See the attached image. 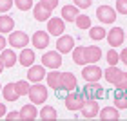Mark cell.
<instances>
[{
	"label": "cell",
	"mask_w": 127,
	"mask_h": 121,
	"mask_svg": "<svg viewBox=\"0 0 127 121\" xmlns=\"http://www.w3.org/2000/svg\"><path fill=\"white\" fill-rule=\"evenodd\" d=\"M64 103H65V108L69 112H80L85 103V96L82 92H76V90H71L67 92V96L64 98Z\"/></svg>",
	"instance_id": "6da1fadb"
},
{
	"label": "cell",
	"mask_w": 127,
	"mask_h": 121,
	"mask_svg": "<svg viewBox=\"0 0 127 121\" xmlns=\"http://www.w3.org/2000/svg\"><path fill=\"white\" fill-rule=\"evenodd\" d=\"M29 100L31 103H34V105H44L45 101H47V87L42 83H33L31 89H29Z\"/></svg>",
	"instance_id": "7a4b0ae2"
},
{
	"label": "cell",
	"mask_w": 127,
	"mask_h": 121,
	"mask_svg": "<svg viewBox=\"0 0 127 121\" xmlns=\"http://www.w3.org/2000/svg\"><path fill=\"white\" fill-rule=\"evenodd\" d=\"M102 76H103L102 67H98L96 63H87V65H84V69H82V78H84L87 83L100 81Z\"/></svg>",
	"instance_id": "3957f363"
},
{
	"label": "cell",
	"mask_w": 127,
	"mask_h": 121,
	"mask_svg": "<svg viewBox=\"0 0 127 121\" xmlns=\"http://www.w3.org/2000/svg\"><path fill=\"white\" fill-rule=\"evenodd\" d=\"M7 43L13 49H24V47H27V43H29V36H27L24 31H15L13 29V31L9 33Z\"/></svg>",
	"instance_id": "277c9868"
},
{
	"label": "cell",
	"mask_w": 127,
	"mask_h": 121,
	"mask_svg": "<svg viewBox=\"0 0 127 121\" xmlns=\"http://www.w3.org/2000/svg\"><path fill=\"white\" fill-rule=\"evenodd\" d=\"M42 65L45 69H60L62 67V54L58 51H47L42 54Z\"/></svg>",
	"instance_id": "5b68a950"
},
{
	"label": "cell",
	"mask_w": 127,
	"mask_h": 121,
	"mask_svg": "<svg viewBox=\"0 0 127 121\" xmlns=\"http://www.w3.org/2000/svg\"><path fill=\"white\" fill-rule=\"evenodd\" d=\"M96 18L102 22V24H114L116 20V9H113L111 5H100L96 9Z\"/></svg>",
	"instance_id": "8992f818"
},
{
	"label": "cell",
	"mask_w": 127,
	"mask_h": 121,
	"mask_svg": "<svg viewBox=\"0 0 127 121\" xmlns=\"http://www.w3.org/2000/svg\"><path fill=\"white\" fill-rule=\"evenodd\" d=\"M47 33H49V36H56V38L65 33V22H64V18L51 16L47 20Z\"/></svg>",
	"instance_id": "52a82bcc"
},
{
	"label": "cell",
	"mask_w": 127,
	"mask_h": 121,
	"mask_svg": "<svg viewBox=\"0 0 127 121\" xmlns=\"http://www.w3.org/2000/svg\"><path fill=\"white\" fill-rule=\"evenodd\" d=\"M105 40L109 42L111 47H120V45L125 42V31L122 29V27H113L111 31H107Z\"/></svg>",
	"instance_id": "ba28073f"
},
{
	"label": "cell",
	"mask_w": 127,
	"mask_h": 121,
	"mask_svg": "<svg viewBox=\"0 0 127 121\" xmlns=\"http://www.w3.org/2000/svg\"><path fill=\"white\" fill-rule=\"evenodd\" d=\"M82 118L85 119H93L98 116V112H100V105H98V100H95V98H89V100H85L84 107H82Z\"/></svg>",
	"instance_id": "9c48e42d"
},
{
	"label": "cell",
	"mask_w": 127,
	"mask_h": 121,
	"mask_svg": "<svg viewBox=\"0 0 127 121\" xmlns=\"http://www.w3.org/2000/svg\"><path fill=\"white\" fill-rule=\"evenodd\" d=\"M74 49V38L69 36V34H60L58 40H56V51L60 54H67Z\"/></svg>",
	"instance_id": "30bf717a"
},
{
	"label": "cell",
	"mask_w": 127,
	"mask_h": 121,
	"mask_svg": "<svg viewBox=\"0 0 127 121\" xmlns=\"http://www.w3.org/2000/svg\"><path fill=\"white\" fill-rule=\"evenodd\" d=\"M31 43L34 49H45L49 47V33L47 31H34L31 36Z\"/></svg>",
	"instance_id": "8fae6325"
},
{
	"label": "cell",
	"mask_w": 127,
	"mask_h": 121,
	"mask_svg": "<svg viewBox=\"0 0 127 121\" xmlns=\"http://www.w3.org/2000/svg\"><path fill=\"white\" fill-rule=\"evenodd\" d=\"M60 85H62V90H65V92L76 90V87H78L76 76L73 72H60Z\"/></svg>",
	"instance_id": "7c38bea8"
},
{
	"label": "cell",
	"mask_w": 127,
	"mask_h": 121,
	"mask_svg": "<svg viewBox=\"0 0 127 121\" xmlns=\"http://www.w3.org/2000/svg\"><path fill=\"white\" fill-rule=\"evenodd\" d=\"M84 56H85V65L98 63L102 60V49L98 45H87V47H84Z\"/></svg>",
	"instance_id": "4fadbf2b"
},
{
	"label": "cell",
	"mask_w": 127,
	"mask_h": 121,
	"mask_svg": "<svg viewBox=\"0 0 127 121\" xmlns=\"http://www.w3.org/2000/svg\"><path fill=\"white\" fill-rule=\"evenodd\" d=\"M45 69H44V65H33L27 69V80H29L31 83H38V81H42V80L45 78Z\"/></svg>",
	"instance_id": "5bb4252c"
},
{
	"label": "cell",
	"mask_w": 127,
	"mask_h": 121,
	"mask_svg": "<svg viewBox=\"0 0 127 121\" xmlns=\"http://www.w3.org/2000/svg\"><path fill=\"white\" fill-rule=\"evenodd\" d=\"M51 13H53V11L49 7H45L42 2L33 5V16H34V20H38V22H47L51 18Z\"/></svg>",
	"instance_id": "9a60e30c"
},
{
	"label": "cell",
	"mask_w": 127,
	"mask_h": 121,
	"mask_svg": "<svg viewBox=\"0 0 127 121\" xmlns=\"http://www.w3.org/2000/svg\"><path fill=\"white\" fill-rule=\"evenodd\" d=\"M0 60H2L5 69H9V67H15V63L18 61V54H15V49H7L5 47L2 53H0Z\"/></svg>",
	"instance_id": "2e32d148"
},
{
	"label": "cell",
	"mask_w": 127,
	"mask_h": 121,
	"mask_svg": "<svg viewBox=\"0 0 127 121\" xmlns=\"http://www.w3.org/2000/svg\"><path fill=\"white\" fill-rule=\"evenodd\" d=\"M20 119H26V121H33L38 118V110H36V105L34 103H27L20 108Z\"/></svg>",
	"instance_id": "e0dca14e"
},
{
	"label": "cell",
	"mask_w": 127,
	"mask_h": 121,
	"mask_svg": "<svg viewBox=\"0 0 127 121\" xmlns=\"http://www.w3.org/2000/svg\"><path fill=\"white\" fill-rule=\"evenodd\" d=\"M122 72H124V71H120L118 65H109L105 71H103V78H105V81H107V83L114 85V83H116L118 80H120Z\"/></svg>",
	"instance_id": "ac0fdd59"
},
{
	"label": "cell",
	"mask_w": 127,
	"mask_h": 121,
	"mask_svg": "<svg viewBox=\"0 0 127 121\" xmlns=\"http://www.w3.org/2000/svg\"><path fill=\"white\" fill-rule=\"evenodd\" d=\"M45 81H47V87L53 89V90H62V85H60V71H56V69H53L51 72L45 74Z\"/></svg>",
	"instance_id": "d6986e66"
},
{
	"label": "cell",
	"mask_w": 127,
	"mask_h": 121,
	"mask_svg": "<svg viewBox=\"0 0 127 121\" xmlns=\"http://www.w3.org/2000/svg\"><path fill=\"white\" fill-rule=\"evenodd\" d=\"M80 15V9L74 4H67L62 7V18L64 22H74V18Z\"/></svg>",
	"instance_id": "ffe728a7"
},
{
	"label": "cell",
	"mask_w": 127,
	"mask_h": 121,
	"mask_svg": "<svg viewBox=\"0 0 127 121\" xmlns=\"http://www.w3.org/2000/svg\"><path fill=\"white\" fill-rule=\"evenodd\" d=\"M18 63H20V65H24V67H31L34 63V51L24 47L20 51V54H18Z\"/></svg>",
	"instance_id": "44dd1931"
},
{
	"label": "cell",
	"mask_w": 127,
	"mask_h": 121,
	"mask_svg": "<svg viewBox=\"0 0 127 121\" xmlns=\"http://www.w3.org/2000/svg\"><path fill=\"white\" fill-rule=\"evenodd\" d=\"M13 29H15V20L9 15L2 13L0 15V34H9Z\"/></svg>",
	"instance_id": "7402d4cb"
},
{
	"label": "cell",
	"mask_w": 127,
	"mask_h": 121,
	"mask_svg": "<svg viewBox=\"0 0 127 121\" xmlns=\"http://www.w3.org/2000/svg\"><path fill=\"white\" fill-rule=\"evenodd\" d=\"M2 96H4L5 101H16V100L20 98V94H18L16 89H15V83L4 85V87H2Z\"/></svg>",
	"instance_id": "603a6c76"
},
{
	"label": "cell",
	"mask_w": 127,
	"mask_h": 121,
	"mask_svg": "<svg viewBox=\"0 0 127 121\" xmlns=\"http://www.w3.org/2000/svg\"><path fill=\"white\" fill-rule=\"evenodd\" d=\"M107 31L103 29V25H91L89 27V38L93 42H100V40H105Z\"/></svg>",
	"instance_id": "cb8c5ba5"
},
{
	"label": "cell",
	"mask_w": 127,
	"mask_h": 121,
	"mask_svg": "<svg viewBox=\"0 0 127 121\" xmlns=\"http://www.w3.org/2000/svg\"><path fill=\"white\" fill-rule=\"evenodd\" d=\"M38 118L40 119H49V121H55L56 118H58V112H56L55 107L51 105H44L42 110H38Z\"/></svg>",
	"instance_id": "d4e9b609"
},
{
	"label": "cell",
	"mask_w": 127,
	"mask_h": 121,
	"mask_svg": "<svg viewBox=\"0 0 127 121\" xmlns=\"http://www.w3.org/2000/svg\"><path fill=\"white\" fill-rule=\"evenodd\" d=\"M98 118L100 119H120V112L116 107H103L98 112Z\"/></svg>",
	"instance_id": "484cf974"
},
{
	"label": "cell",
	"mask_w": 127,
	"mask_h": 121,
	"mask_svg": "<svg viewBox=\"0 0 127 121\" xmlns=\"http://www.w3.org/2000/svg\"><path fill=\"white\" fill-rule=\"evenodd\" d=\"M114 107L118 110L127 108V90H116L114 92Z\"/></svg>",
	"instance_id": "4316f807"
},
{
	"label": "cell",
	"mask_w": 127,
	"mask_h": 121,
	"mask_svg": "<svg viewBox=\"0 0 127 121\" xmlns=\"http://www.w3.org/2000/svg\"><path fill=\"white\" fill-rule=\"evenodd\" d=\"M74 24H76V27L78 29H82V31H85V29H89L91 27V18L87 15H84V13H80L76 18H74Z\"/></svg>",
	"instance_id": "83f0119b"
},
{
	"label": "cell",
	"mask_w": 127,
	"mask_h": 121,
	"mask_svg": "<svg viewBox=\"0 0 127 121\" xmlns=\"http://www.w3.org/2000/svg\"><path fill=\"white\" fill-rule=\"evenodd\" d=\"M15 89L20 96H27L29 94V89H31L29 80H18V81H15Z\"/></svg>",
	"instance_id": "f1b7e54d"
},
{
	"label": "cell",
	"mask_w": 127,
	"mask_h": 121,
	"mask_svg": "<svg viewBox=\"0 0 127 121\" xmlns=\"http://www.w3.org/2000/svg\"><path fill=\"white\" fill-rule=\"evenodd\" d=\"M71 56H73V61L76 63V65H85V56H84V47H74L73 51H71Z\"/></svg>",
	"instance_id": "f546056e"
},
{
	"label": "cell",
	"mask_w": 127,
	"mask_h": 121,
	"mask_svg": "<svg viewBox=\"0 0 127 121\" xmlns=\"http://www.w3.org/2000/svg\"><path fill=\"white\" fill-rule=\"evenodd\" d=\"M96 89H98V81H95V83H85L84 92H82V94L85 96V100H89V98H95Z\"/></svg>",
	"instance_id": "4dcf8cb0"
},
{
	"label": "cell",
	"mask_w": 127,
	"mask_h": 121,
	"mask_svg": "<svg viewBox=\"0 0 127 121\" xmlns=\"http://www.w3.org/2000/svg\"><path fill=\"white\" fill-rule=\"evenodd\" d=\"M105 60H107V63L109 65H118V61H120V54L114 51V47L111 49V51H107L105 53Z\"/></svg>",
	"instance_id": "1f68e13d"
},
{
	"label": "cell",
	"mask_w": 127,
	"mask_h": 121,
	"mask_svg": "<svg viewBox=\"0 0 127 121\" xmlns=\"http://www.w3.org/2000/svg\"><path fill=\"white\" fill-rule=\"evenodd\" d=\"M15 5L18 7L20 11H29V9H33V0H15Z\"/></svg>",
	"instance_id": "d6a6232c"
},
{
	"label": "cell",
	"mask_w": 127,
	"mask_h": 121,
	"mask_svg": "<svg viewBox=\"0 0 127 121\" xmlns=\"http://www.w3.org/2000/svg\"><path fill=\"white\" fill-rule=\"evenodd\" d=\"M116 90H127V72H122V76H120V80L116 83L113 85Z\"/></svg>",
	"instance_id": "836d02e7"
},
{
	"label": "cell",
	"mask_w": 127,
	"mask_h": 121,
	"mask_svg": "<svg viewBox=\"0 0 127 121\" xmlns=\"http://www.w3.org/2000/svg\"><path fill=\"white\" fill-rule=\"evenodd\" d=\"M116 13L127 15V0H116Z\"/></svg>",
	"instance_id": "e575fe53"
},
{
	"label": "cell",
	"mask_w": 127,
	"mask_h": 121,
	"mask_svg": "<svg viewBox=\"0 0 127 121\" xmlns=\"http://www.w3.org/2000/svg\"><path fill=\"white\" fill-rule=\"evenodd\" d=\"M74 5H76L78 9H87L91 4H93V0H73Z\"/></svg>",
	"instance_id": "d590c367"
},
{
	"label": "cell",
	"mask_w": 127,
	"mask_h": 121,
	"mask_svg": "<svg viewBox=\"0 0 127 121\" xmlns=\"http://www.w3.org/2000/svg\"><path fill=\"white\" fill-rule=\"evenodd\" d=\"M11 5H13V0H0V13H5V11H9Z\"/></svg>",
	"instance_id": "8d00e7d4"
},
{
	"label": "cell",
	"mask_w": 127,
	"mask_h": 121,
	"mask_svg": "<svg viewBox=\"0 0 127 121\" xmlns=\"http://www.w3.org/2000/svg\"><path fill=\"white\" fill-rule=\"evenodd\" d=\"M40 2H42V4L45 5V7H49L51 11L58 7V0H40Z\"/></svg>",
	"instance_id": "74e56055"
},
{
	"label": "cell",
	"mask_w": 127,
	"mask_h": 121,
	"mask_svg": "<svg viewBox=\"0 0 127 121\" xmlns=\"http://www.w3.org/2000/svg\"><path fill=\"white\" fill-rule=\"evenodd\" d=\"M5 119H20V112L18 110H13V112L5 114Z\"/></svg>",
	"instance_id": "f35d334b"
},
{
	"label": "cell",
	"mask_w": 127,
	"mask_h": 121,
	"mask_svg": "<svg viewBox=\"0 0 127 121\" xmlns=\"http://www.w3.org/2000/svg\"><path fill=\"white\" fill-rule=\"evenodd\" d=\"M5 47H7V38H5L4 34H0V53H2Z\"/></svg>",
	"instance_id": "ab89813d"
},
{
	"label": "cell",
	"mask_w": 127,
	"mask_h": 121,
	"mask_svg": "<svg viewBox=\"0 0 127 121\" xmlns=\"http://www.w3.org/2000/svg\"><path fill=\"white\" fill-rule=\"evenodd\" d=\"M5 114H7V108L4 103H0V118H5Z\"/></svg>",
	"instance_id": "60d3db41"
},
{
	"label": "cell",
	"mask_w": 127,
	"mask_h": 121,
	"mask_svg": "<svg viewBox=\"0 0 127 121\" xmlns=\"http://www.w3.org/2000/svg\"><path fill=\"white\" fill-rule=\"evenodd\" d=\"M120 60H122L124 63L127 61V49H124V51H122V53H120Z\"/></svg>",
	"instance_id": "b9f144b4"
},
{
	"label": "cell",
	"mask_w": 127,
	"mask_h": 121,
	"mask_svg": "<svg viewBox=\"0 0 127 121\" xmlns=\"http://www.w3.org/2000/svg\"><path fill=\"white\" fill-rule=\"evenodd\" d=\"M4 69H5V67H4V63H2V60H0V74L4 72Z\"/></svg>",
	"instance_id": "7bdbcfd3"
},
{
	"label": "cell",
	"mask_w": 127,
	"mask_h": 121,
	"mask_svg": "<svg viewBox=\"0 0 127 121\" xmlns=\"http://www.w3.org/2000/svg\"><path fill=\"white\" fill-rule=\"evenodd\" d=\"M0 92H2V85H0Z\"/></svg>",
	"instance_id": "ee69618b"
},
{
	"label": "cell",
	"mask_w": 127,
	"mask_h": 121,
	"mask_svg": "<svg viewBox=\"0 0 127 121\" xmlns=\"http://www.w3.org/2000/svg\"><path fill=\"white\" fill-rule=\"evenodd\" d=\"M125 40H127V33H125Z\"/></svg>",
	"instance_id": "f6af8a7d"
},
{
	"label": "cell",
	"mask_w": 127,
	"mask_h": 121,
	"mask_svg": "<svg viewBox=\"0 0 127 121\" xmlns=\"http://www.w3.org/2000/svg\"><path fill=\"white\" fill-rule=\"evenodd\" d=\"M125 67H127V61H125Z\"/></svg>",
	"instance_id": "bcb514c9"
}]
</instances>
